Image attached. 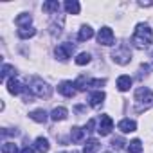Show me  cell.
I'll use <instances>...</instances> for the list:
<instances>
[{
    "instance_id": "6da1fadb",
    "label": "cell",
    "mask_w": 153,
    "mask_h": 153,
    "mask_svg": "<svg viewBox=\"0 0 153 153\" xmlns=\"http://www.w3.org/2000/svg\"><path fill=\"white\" fill-rule=\"evenodd\" d=\"M131 43L137 49H146L153 43V31L148 24H139L135 27V33L131 36Z\"/></svg>"
},
{
    "instance_id": "7a4b0ae2",
    "label": "cell",
    "mask_w": 153,
    "mask_h": 153,
    "mask_svg": "<svg viewBox=\"0 0 153 153\" xmlns=\"http://www.w3.org/2000/svg\"><path fill=\"white\" fill-rule=\"evenodd\" d=\"M135 101L139 103L137 112H142V110L153 106V92L149 88H146V87H140V88L135 90Z\"/></svg>"
},
{
    "instance_id": "3957f363",
    "label": "cell",
    "mask_w": 153,
    "mask_h": 153,
    "mask_svg": "<svg viewBox=\"0 0 153 153\" xmlns=\"http://www.w3.org/2000/svg\"><path fill=\"white\" fill-rule=\"evenodd\" d=\"M112 59H114L117 65H126V63H130V59H131V51H130V47H128L126 43H121V45L112 52Z\"/></svg>"
},
{
    "instance_id": "277c9868",
    "label": "cell",
    "mask_w": 153,
    "mask_h": 153,
    "mask_svg": "<svg viewBox=\"0 0 153 153\" xmlns=\"http://www.w3.org/2000/svg\"><path fill=\"white\" fill-rule=\"evenodd\" d=\"M29 88H31V92H33L36 97H49V96H51V87H49L43 79H40V78H33Z\"/></svg>"
},
{
    "instance_id": "5b68a950",
    "label": "cell",
    "mask_w": 153,
    "mask_h": 153,
    "mask_svg": "<svg viewBox=\"0 0 153 153\" xmlns=\"http://www.w3.org/2000/svg\"><path fill=\"white\" fill-rule=\"evenodd\" d=\"M72 52H74V45L72 43H59L58 47H56V51H54V54H56V58L59 59V61H67L70 56H72Z\"/></svg>"
},
{
    "instance_id": "8992f818",
    "label": "cell",
    "mask_w": 153,
    "mask_h": 153,
    "mask_svg": "<svg viewBox=\"0 0 153 153\" xmlns=\"http://www.w3.org/2000/svg\"><path fill=\"white\" fill-rule=\"evenodd\" d=\"M97 42H99L101 45H106V47L114 45V42H115L114 31H112L110 27H101V29H99V34H97Z\"/></svg>"
},
{
    "instance_id": "52a82bcc",
    "label": "cell",
    "mask_w": 153,
    "mask_h": 153,
    "mask_svg": "<svg viewBox=\"0 0 153 153\" xmlns=\"http://www.w3.org/2000/svg\"><path fill=\"white\" fill-rule=\"evenodd\" d=\"M112 128H114V121H112V117H110V115H101V117H99V128H97V133H99L101 137H105V135H108V133L112 131Z\"/></svg>"
},
{
    "instance_id": "ba28073f",
    "label": "cell",
    "mask_w": 153,
    "mask_h": 153,
    "mask_svg": "<svg viewBox=\"0 0 153 153\" xmlns=\"http://www.w3.org/2000/svg\"><path fill=\"white\" fill-rule=\"evenodd\" d=\"M58 92L65 97H74L76 96V87H74L72 81H61L58 85Z\"/></svg>"
},
{
    "instance_id": "9c48e42d",
    "label": "cell",
    "mask_w": 153,
    "mask_h": 153,
    "mask_svg": "<svg viewBox=\"0 0 153 153\" xmlns=\"http://www.w3.org/2000/svg\"><path fill=\"white\" fill-rule=\"evenodd\" d=\"M7 90H9V94H13V96H18V94H22V92H25V87L20 83V79H16L15 76L7 81Z\"/></svg>"
},
{
    "instance_id": "30bf717a",
    "label": "cell",
    "mask_w": 153,
    "mask_h": 153,
    "mask_svg": "<svg viewBox=\"0 0 153 153\" xmlns=\"http://www.w3.org/2000/svg\"><path fill=\"white\" fill-rule=\"evenodd\" d=\"M117 128H119L123 133H131V131H135V130H137V124H135V121H130V119H123V121L117 124Z\"/></svg>"
},
{
    "instance_id": "8fae6325",
    "label": "cell",
    "mask_w": 153,
    "mask_h": 153,
    "mask_svg": "<svg viewBox=\"0 0 153 153\" xmlns=\"http://www.w3.org/2000/svg\"><path fill=\"white\" fill-rule=\"evenodd\" d=\"M16 25L20 27V29H25V27H31V22H33V16L29 15V13H22V15H18L16 16Z\"/></svg>"
},
{
    "instance_id": "7c38bea8",
    "label": "cell",
    "mask_w": 153,
    "mask_h": 153,
    "mask_svg": "<svg viewBox=\"0 0 153 153\" xmlns=\"http://www.w3.org/2000/svg\"><path fill=\"white\" fill-rule=\"evenodd\" d=\"M65 11L68 15H79L81 6H79V2H76V0H67L65 2Z\"/></svg>"
},
{
    "instance_id": "4fadbf2b",
    "label": "cell",
    "mask_w": 153,
    "mask_h": 153,
    "mask_svg": "<svg viewBox=\"0 0 153 153\" xmlns=\"http://www.w3.org/2000/svg\"><path fill=\"white\" fill-rule=\"evenodd\" d=\"M99 148H101V144H99L97 139H88L87 144H85V148H83V153H97Z\"/></svg>"
},
{
    "instance_id": "5bb4252c",
    "label": "cell",
    "mask_w": 153,
    "mask_h": 153,
    "mask_svg": "<svg viewBox=\"0 0 153 153\" xmlns=\"http://www.w3.org/2000/svg\"><path fill=\"white\" fill-rule=\"evenodd\" d=\"M92 36H94V29H92L90 25H83V27L79 29L78 40H79V42H87V40H90Z\"/></svg>"
},
{
    "instance_id": "9a60e30c",
    "label": "cell",
    "mask_w": 153,
    "mask_h": 153,
    "mask_svg": "<svg viewBox=\"0 0 153 153\" xmlns=\"http://www.w3.org/2000/svg\"><path fill=\"white\" fill-rule=\"evenodd\" d=\"M105 92H94L92 96H90V106H94V108H99L101 105H103V101H105Z\"/></svg>"
},
{
    "instance_id": "2e32d148",
    "label": "cell",
    "mask_w": 153,
    "mask_h": 153,
    "mask_svg": "<svg viewBox=\"0 0 153 153\" xmlns=\"http://www.w3.org/2000/svg\"><path fill=\"white\" fill-rule=\"evenodd\" d=\"M49 140L47 139H43V137H38L36 140H34V149L36 151H40V153H47L49 151Z\"/></svg>"
},
{
    "instance_id": "e0dca14e",
    "label": "cell",
    "mask_w": 153,
    "mask_h": 153,
    "mask_svg": "<svg viewBox=\"0 0 153 153\" xmlns=\"http://www.w3.org/2000/svg\"><path fill=\"white\" fill-rule=\"evenodd\" d=\"M130 87H131V78H130V76H121V78L117 79V88L121 92L130 90Z\"/></svg>"
},
{
    "instance_id": "ac0fdd59",
    "label": "cell",
    "mask_w": 153,
    "mask_h": 153,
    "mask_svg": "<svg viewBox=\"0 0 153 153\" xmlns=\"http://www.w3.org/2000/svg\"><path fill=\"white\" fill-rule=\"evenodd\" d=\"M70 139H72V142H81L83 139H85V130H81V128H78V126H74L72 130H70Z\"/></svg>"
},
{
    "instance_id": "d6986e66",
    "label": "cell",
    "mask_w": 153,
    "mask_h": 153,
    "mask_svg": "<svg viewBox=\"0 0 153 153\" xmlns=\"http://www.w3.org/2000/svg\"><path fill=\"white\" fill-rule=\"evenodd\" d=\"M67 108H63V106H59V108H54L52 112H51V119L52 121H63V119H67Z\"/></svg>"
},
{
    "instance_id": "ffe728a7",
    "label": "cell",
    "mask_w": 153,
    "mask_h": 153,
    "mask_svg": "<svg viewBox=\"0 0 153 153\" xmlns=\"http://www.w3.org/2000/svg\"><path fill=\"white\" fill-rule=\"evenodd\" d=\"M29 117L33 119V121H36V123H45L47 121V112L45 110H33L31 114H29Z\"/></svg>"
},
{
    "instance_id": "44dd1931",
    "label": "cell",
    "mask_w": 153,
    "mask_h": 153,
    "mask_svg": "<svg viewBox=\"0 0 153 153\" xmlns=\"http://www.w3.org/2000/svg\"><path fill=\"white\" fill-rule=\"evenodd\" d=\"M43 11H45V13H49V15H52V13H58V11H59V4L56 2V0L45 2V4H43Z\"/></svg>"
},
{
    "instance_id": "7402d4cb",
    "label": "cell",
    "mask_w": 153,
    "mask_h": 153,
    "mask_svg": "<svg viewBox=\"0 0 153 153\" xmlns=\"http://www.w3.org/2000/svg\"><path fill=\"white\" fill-rule=\"evenodd\" d=\"M128 153H142V142L139 139H133L128 146Z\"/></svg>"
},
{
    "instance_id": "603a6c76",
    "label": "cell",
    "mask_w": 153,
    "mask_h": 153,
    "mask_svg": "<svg viewBox=\"0 0 153 153\" xmlns=\"http://www.w3.org/2000/svg\"><path fill=\"white\" fill-rule=\"evenodd\" d=\"M88 83H90V81H87L85 76H79V78L74 81V87H76V90H81V92H83V90H87V88H88V87H87Z\"/></svg>"
},
{
    "instance_id": "cb8c5ba5",
    "label": "cell",
    "mask_w": 153,
    "mask_h": 153,
    "mask_svg": "<svg viewBox=\"0 0 153 153\" xmlns=\"http://www.w3.org/2000/svg\"><path fill=\"white\" fill-rule=\"evenodd\" d=\"M36 34V29L34 27H25V29H18V36L22 38V40H27V38H31V36H34Z\"/></svg>"
},
{
    "instance_id": "d4e9b609",
    "label": "cell",
    "mask_w": 153,
    "mask_h": 153,
    "mask_svg": "<svg viewBox=\"0 0 153 153\" xmlns=\"http://www.w3.org/2000/svg\"><path fill=\"white\" fill-rule=\"evenodd\" d=\"M2 153H18V146L15 142H4L2 144Z\"/></svg>"
},
{
    "instance_id": "484cf974",
    "label": "cell",
    "mask_w": 153,
    "mask_h": 153,
    "mask_svg": "<svg viewBox=\"0 0 153 153\" xmlns=\"http://www.w3.org/2000/svg\"><path fill=\"white\" fill-rule=\"evenodd\" d=\"M76 63H78V65H87V63H90V54H88V52H81L78 58H76Z\"/></svg>"
},
{
    "instance_id": "4316f807",
    "label": "cell",
    "mask_w": 153,
    "mask_h": 153,
    "mask_svg": "<svg viewBox=\"0 0 153 153\" xmlns=\"http://www.w3.org/2000/svg\"><path fill=\"white\" fill-rule=\"evenodd\" d=\"M13 70H15V67H11V65H4V67H2V81L7 79V76L13 74Z\"/></svg>"
},
{
    "instance_id": "83f0119b",
    "label": "cell",
    "mask_w": 153,
    "mask_h": 153,
    "mask_svg": "<svg viewBox=\"0 0 153 153\" xmlns=\"http://www.w3.org/2000/svg\"><path fill=\"white\" fill-rule=\"evenodd\" d=\"M124 144H126V142H124L123 139H119V137H117V139H112V146H114V148H117V149H123V148H124Z\"/></svg>"
},
{
    "instance_id": "f1b7e54d",
    "label": "cell",
    "mask_w": 153,
    "mask_h": 153,
    "mask_svg": "<svg viewBox=\"0 0 153 153\" xmlns=\"http://www.w3.org/2000/svg\"><path fill=\"white\" fill-rule=\"evenodd\" d=\"M106 83V79H92L90 83H88V87H94V88H99V87H103Z\"/></svg>"
},
{
    "instance_id": "f546056e",
    "label": "cell",
    "mask_w": 153,
    "mask_h": 153,
    "mask_svg": "<svg viewBox=\"0 0 153 153\" xmlns=\"http://www.w3.org/2000/svg\"><path fill=\"white\" fill-rule=\"evenodd\" d=\"M94 126H96V121H94V119H90V121L87 123V128H85V130H87V131H92V130H94Z\"/></svg>"
},
{
    "instance_id": "4dcf8cb0",
    "label": "cell",
    "mask_w": 153,
    "mask_h": 153,
    "mask_svg": "<svg viewBox=\"0 0 153 153\" xmlns=\"http://www.w3.org/2000/svg\"><path fill=\"white\" fill-rule=\"evenodd\" d=\"M16 133H18L16 130H4V131H2V135H4V137H6V135H16Z\"/></svg>"
},
{
    "instance_id": "1f68e13d",
    "label": "cell",
    "mask_w": 153,
    "mask_h": 153,
    "mask_svg": "<svg viewBox=\"0 0 153 153\" xmlns=\"http://www.w3.org/2000/svg\"><path fill=\"white\" fill-rule=\"evenodd\" d=\"M20 153H34V149H33V148H29V146H25Z\"/></svg>"
},
{
    "instance_id": "d6a6232c",
    "label": "cell",
    "mask_w": 153,
    "mask_h": 153,
    "mask_svg": "<svg viewBox=\"0 0 153 153\" xmlns=\"http://www.w3.org/2000/svg\"><path fill=\"white\" fill-rule=\"evenodd\" d=\"M70 153H76V151H70Z\"/></svg>"
},
{
    "instance_id": "836d02e7",
    "label": "cell",
    "mask_w": 153,
    "mask_h": 153,
    "mask_svg": "<svg viewBox=\"0 0 153 153\" xmlns=\"http://www.w3.org/2000/svg\"><path fill=\"white\" fill-rule=\"evenodd\" d=\"M106 153H110V151H106Z\"/></svg>"
}]
</instances>
